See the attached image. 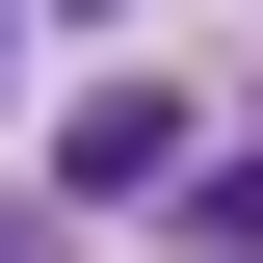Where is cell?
Wrapping results in <instances>:
<instances>
[{"mask_svg": "<svg viewBox=\"0 0 263 263\" xmlns=\"http://www.w3.org/2000/svg\"><path fill=\"white\" fill-rule=\"evenodd\" d=\"M0 263H53V211H0Z\"/></svg>", "mask_w": 263, "mask_h": 263, "instance_id": "3", "label": "cell"}, {"mask_svg": "<svg viewBox=\"0 0 263 263\" xmlns=\"http://www.w3.org/2000/svg\"><path fill=\"white\" fill-rule=\"evenodd\" d=\"M184 184V105L158 79H79V132H53V211H158Z\"/></svg>", "mask_w": 263, "mask_h": 263, "instance_id": "1", "label": "cell"}, {"mask_svg": "<svg viewBox=\"0 0 263 263\" xmlns=\"http://www.w3.org/2000/svg\"><path fill=\"white\" fill-rule=\"evenodd\" d=\"M0 27H27V0H0Z\"/></svg>", "mask_w": 263, "mask_h": 263, "instance_id": "4", "label": "cell"}, {"mask_svg": "<svg viewBox=\"0 0 263 263\" xmlns=\"http://www.w3.org/2000/svg\"><path fill=\"white\" fill-rule=\"evenodd\" d=\"M158 211H184V237H211V263H263V158H184V184H158Z\"/></svg>", "mask_w": 263, "mask_h": 263, "instance_id": "2", "label": "cell"}]
</instances>
